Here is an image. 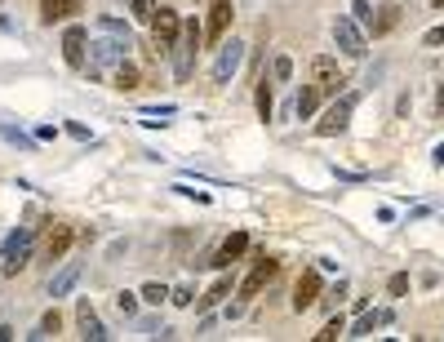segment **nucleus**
I'll return each mask as SVG.
<instances>
[{
	"mask_svg": "<svg viewBox=\"0 0 444 342\" xmlns=\"http://www.w3.org/2000/svg\"><path fill=\"white\" fill-rule=\"evenodd\" d=\"M134 49V36H107V40H93L89 45V58H85V67L89 76H107V72H116L125 54Z\"/></svg>",
	"mask_w": 444,
	"mask_h": 342,
	"instance_id": "obj_1",
	"label": "nucleus"
},
{
	"mask_svg": "<svg viewBox=\"0 0 444 342\" xmlns=\"http://www.w3.org/2000/svg\"><path fill=\"white\" fill-rule=\"evenodd\" d=\"M31 240H36V232H31V227L9 232L5 249H0V271H5V275H18V271L27 267V258H31Z\"/></svg>",
	"mask_w": 444,
	"mask_h": 342,
	"instance_id": "obj_2",
	"label": "nucleus"
},
{
	"mask_svg": "<svg viewBox=\"0 0 444 342\" xmlns=\"http://www.w3.org/2000/svg\"><path fill=\"white\" fill-rule=\"evenodd\" d=\"M334 40H338V49H342L347 58H365V54H369V36H365V27H360L351 13H338Z\"/></svg>",
	"mask_w": 444,
	"mask_h": 342,
	"instance_id": "obj_3",
	"label": "nucleus"
},
{
	"mask_svg": "<svg viewBox=\"0 0 444 342\" xmlns=\"http://www.w3.org/2000/svg\"><path fill=\"white\" fill-rule=\"evenodd\" d=\"M355 103H360V89H347V93H342L338 103H334V107H329L324 116H320L316 134H320V138H334V134H342V129H347V120H351V111H355Z\"/></svg>",
	"mask_w": 444,
	"mask_h": 342,
	"instance_id": "obj_4",
	"label": "nucleus"
},
{
	"mask_svg": "<svg viewBox=\"0 0 444 342\" xmlns=\"http://www.w3.org/2000/svg\"><path fill=\"white\" fill-rule=\"evenodd\" d=\"M195 45H200V27L187 23V27H183V40H173V49H169V54H173V76H178V80H187V76H191Z\"/></svg>",
	"mask_w": 444,
	"mask_h": 342,
	"instance_id": "obj_5",
	"label": "nucleus"
},
{
	"mask_svg": "<svg viewBox=\"0 0 444 342\" xmlns=\"http://www.w3.org/2000/svg\"><path fill=\"white\" fill-rule=\"evenodd\" d=\"M275 275H280V263L262 253L258 263H254V271H249V275H244V280H240V298H258V293L267 289V285L275 280Z\"/></svg>",
	"mask_w": 444,
	"mask_h": 342,
	"instance_id": "obj_6",
	"label": "nucleus"
},
{
	"mask_svg": "<svg viewBox=\"0 0 444 342\" xmlns=\"http://www.w3.org/2000/svg\"><path fill=\"white\" fill-rule=\"evenodd\" d=\"M240 62H244V45L240 40H227L218 49V58H213V85H227V80L240 72Z\"/></svg>",
	"mask_w": 444,
	"mask_h": 342,
	"instance_id": "obj_7",
	"label": "nucleus"
},
{
	"mask_svg": "<svg viewBox=\"0 0 444 342\" xmlns=\"http://www.w3.org/2000/svg\"><path fill=\"white\" fill-rule=\"evenodd\" d=\"M311 85H316L320 93H338V85H347L342 72H338V58H329V54L311 58Z\"/></svg>",
	"mask_w": 444,
	"mask_h": 342,
	"instance_id": "obj_8",
	"label": "nucleus"
},
{
	"mask_svg": "<svg viewBox=\"0 0 444 342\" xmlns=\"http://www.w3.org/2000/svg\"><path fill=\"white\" fill-rule=\"evenodd\" d=\"M152 36H156L160 49H173V40L183 36V18H178L173 9H164V5H160V9L152 13Z\"/></svg>",
	"mask_w": 444,
	"mask_h": 342,
	"instance_id": "obj_9",
	"label": "nucleus"
},
{
	"mask_svg": "<svg viewBox=\"0 0 444 342\" xmlns=\"http://www.w3.org/2000/svg\"><path fill=\"white\" fill-rule=\"evenodd\" d=\"M320 271H302L298 285H293V312H311V307L320 302Z\"/></svg>",
	"mask_w": 444,
	"mask_h": 342,
	"instance_id": "obj_10",
	"label": "nucleus"
},
{
	"mask_svg": "<svg viewBox=\"0 0 444 342\" xmlns=\"http://www.w3.org/2000/svg\"><path fill=\"white\" fill-rule=\"evenodd\" d=\"M85 45H89V31L80 27V23H72L67 27V36H62V58H67V67H85Z\"/></svg>",
	"mask_w": 444,
	"mask_h": 342,
	"instance_id": "obj_11",
	"label": "nucleus"
},
{
	"mask_svg": "<svg viewBox=\"0 0 444 342\" xmlns=\"http://www.w3.org/2000/svg\"><path fill=\"white\" fill-rule=\"evenodd\" d=\"M244 249H249V236H244V232H232V236L218 244V253H213V263H209V267H232Z\"/></svg>",
	"mask_w": 444,
	"mask_h": 342,
	"instance_id": "obj_12",
	"label": "nucleus"
},
{
	"mask_svg": "<svg viewBox=\"0 0 444 342\" xmlns=\"http://www.w3.org/2000/svg\"><path fill=\"white\" fill-rule=\"evenodd\" d=\"M227 27H232V0H213V5H209V27H205V36H209V40H222Z\"/></svg>",
	"mask_w": 444,
	"mask_h": 342,
	"instance_id": "obj_13",
	"label": "nucleus"
},
{
	"mask_svg": "<svg viewBox=\"0 0 444 342\" xmlns=\"http://www.w3.org/2000/svg\"><path fill=\"white\" fill-rule=\"evenodd\" d=\"M76 324H80V338H89V342H103L107 329H103V320H98V312L89 302H76Z\"/></svg>",
	"mask_w": 444,
	"mask_h": 342,
	"instance_id": "obj_14",
	"label": "nucleus"
},
{
	"mask_svg": "<svg viewBox=\"0 0 444 342\" xmlns=\"http://www.w3.org/2000/svg\"><path fill=\"white\" fill-rule=\"evenodd\" d=\"M72 13H80V0H40V23H67Z\"/></svg>",
	"mask_w": 444,
	"mask_h": 342,
	"instance_id": "obj_15",
	"label": "nucleus"
},
{
	"mask_svg": "<svg viewBox=\"0 0 444 342\" xmlns=\"http://www.w3.org/2000/svg\"><path fill=\"white\" fill-rule=\"evenodd\" d=\"M76 280H80V263H67L54 280H49V298H67V293L76 289Z\"/></svg>",
	"mask_w": 444,
	"mask_h": 342,
	"instance_id": "obj_16",
	"label": "nucleus"
},
{
	"mask_svg": "<svg viewBox=\"0 0 444 342\" xmlns=\"http://www.w3.org/2000/svg\"><path fill=\"white\" fill-rule=\"evenodd\" d=\"M72 249V227L67 222H54V232H49V240H45V253L49 258H62Z\"/></svg>",
	"mask_w": 444,
	"mask_h": 342,
	"instance_id": "obj_17",
	"label": "nucleus"
},
{
	"mask_svg": "<svg viewBox=\"0 0 444 342\" xmlns=\"http://www.w3.org/2000/svg\"><path fill=\"white\" fill-rule=\"evenodd\" d=\"M316 107H320V89H316V85H302V89H298V103H293V111H298V116L307 120Z\"/></svg>",
	"mask_w": 444,
	"mask_h": 342,
	"instance_id": "obj_18",
	"label": "nucleus"
},
{
	"mask_svg": "<svg viewBox=\"0 0 444 342\" xmlns=\"http://www.w3.org/2000/svg\"><path fill=\"white\" fill-rule=\"evenodd\" d=\"M396 23H400V9L396 5H382V9H377V18H373V36H387Z\"/></svg>",
	"mask_w": 444,
	"mask_h": 342,
	"instance_id": "obj_19",
	"label": "nucleus"
},
{
	"mask_svg": "<svg viewBox=\"0 0 444 342\" xmlns=\"http://www.w3.org/2000/svg\"><path fill=\"white\" fill-rule=\"evenodd\" d=\"M111 85L116 89H138V67L134 62H120V67L111 72Z\"/></svg>",
	"mask_w": 444,
	"mask_h": 342,
	"instance_id": "obj_20",
	"label": "nucleus"
},
{
	"mask_svg": "<svg viewBox=\"0 0 444 342\" xmlns=\"http://www.w3.org/2000/svg\"><path fill=\"white\" fill-rule=\"evenodd\" d=\"M227 293H232V280H218V285H213V289L205 293V298H200V312H213V307H218V302L227 298Z\"/></svg>",
	"mask_w": 444,
	"mask_h": 342,
	"instance_id": "obj_21",
	"label": "nucleus"
},
{
	"mask_svg": "<svg viewBox=\"0 0 444 342\" xmlns=\"http://www.w3.org/2000/svg\"><path fill=\"white\" fill-rule=\"evenodd\" d=\"M271 107H275V98H271L267 76H262V80H258V116H262V120H271Z\"/></svg>",
	"mask_w": 444,
	"mask_h": 342,
	"instance_id": "obj_22",
	"label": "nucleus"
},
{
	"mask_svg": "<svg viewBox=\"0 0 444 342\" xmlns=\"http://www.w3.org/2000/svg\"><path fill=\"white\" fill-rule=\"evenodd\" d=\"M387 320H391V312H377V316H365V320H360V324H355V334H351V338H369V334L377 329V324H387Z\"/></svg>",
	"mask_w": 444,
	"mask_h": 342,
	"instance_id": "obj_23",
	"label": "nucleus"
},
{
	"mask_svg": "<svg viewBox=\"0 0 444 342\" xmlns=\"http://www.w3.org/2000/svg\"><path fill=\"white\" fill-rule=\"evenodd\" d=\"M342 334H347V320H342V316H334V320H329L324 329L316 334V342H334V338H342Z\"/></svg>",
	"mask_w": 444,
	"mask_h": 342,
	"instance_id": "obj_24",
	"label": "nucleus"
},
{
	"mask_svg": "<svg viewBox=\"0 0 444 342\" xmlns=\"http://www.w3.org/2000/svg\"><path fill=\"white\" fill-rule=\"evenodd\" d=\"M116 312H120V316H134V312H138V293L120 289V293H116Z\"/></svg>",
	"mask_w": 444,
	"mask_h": 342,
	"instance_id": "obj_25",
	"label": "nucleus"
},
{
	"mask_svg": "<svg viewBox=\"0 0 444 342\" xmlns=\"http://www.w3.org/2000/svg\"><path fill=\"white\" fill-rule=\"evenodd\" d=\"M58 329H62V316H58V312H45V316H40V334H36V338H49V334H58Z\"/></svg>",
	"mask_w": 444,
	"mask_h": 342,
	"instance_id": "obj_26",
	"label": "nucleus"
},
{
	"mask_svg": "<svg viewBox=\"0 0 444 342\" xmlns=\"http://www.w3.org/2000/svg\"><path fill=\"white\" fill-rule=\"evenodd\" d=\"M98 31H103V36H129V27L120 18H98Z\"/></svg>",
	"mask_w": 444,
	"mask_h": 342,
	"instance_id": "obj_27",
	"label": "nucleus"
},
{
	"mask_svg": "<svg viewBox=\"0 0 444 342\" xmlns=\"http://www.w3.org/2000/svg\"><path fill=\"white\" fill-rule=\"evenodd\" d=\"M129 9H134L138 18H147V23H152V13L160 9V0H129Z\"/></svg>",
	"mask_w": 444,
	"mask_h": 342,
	"instance_id": "obj_28",
	"label": "nucleus"
},
{
	"mask_svg": "<svg viewBox=\"0 0 444 342\" xmlns=\"http://www.w3.org/2000/svg\"><path fill=\"white\" fill-rule=\"evenodd\" d=\"M169 302H173V307H191V302H195L191 285H178V289H169Z\"/></svg>",
	"mask_w": 444,
	"mask_h": 342,
	"instance_id": "obj_29",
	"label": "nucleus"
},
{
	"mask_svg": "<svg viewBox=\"0 0 444 342\" xmlns=\"http://www.w3.org/2000/svg\"><path fill=\"white\" fill-rule=\"evenodd\" d=\"M164 298H169V289H164V285H147L142 289V302H152V307H160Z\"/></svg>",
	"mask_w": 444,
	"mask_h": 342,
	"instance_id": "obj_30",
	"label": "nucleus"
},
{
	"mask_svg": "<svg viewBox=\"0 0 444 342\" xmlns=\"http://www.w3.org/2000/svg\"><path fill=\"white\" fill-rule=\"evenodd\" d=\"M271 76H275V80H289V76H293V58L280 54V58H275V67H271Z\"/></svg>",
	"mask_w": 444,
	"mask_h": 342,
	"instance_id": "obj_31",
	"label": "nucleus"
},
{
	"mask_svg": "<svg viewBox=\"0 0 444 342\" xmlns=\"http://www.w3.org/2000/svg\"><path fill=\"white\" fill-rule=\"evenodd\" d=\"M351 18H355L360 27H369V31H373V9L365 5V0H355V13H351Z\"/></svg>",
	"mask_w": 444,
	"mask_h": 342,
	"instance_id": "obj_32",
	"label": "nucleus"
},
{
	"mask_svg": "<svg viewBox=\"0 0 444 342\" xmlns=\"http://www.w3.org/2000/svg\"><path fill=\"white\" fill-rule=\"evenodd\" d=\"M404 289H409V275H391V280H387V293H391V298H400Z\"/></svg>",
	"mask_w": 444,
	"mask_h": 342,
	"instance_id": "obj_33",
	"label": "nucleus"
},
{
	"mask_svg": "<svg viewBox=\"0 0 444 342\" xmlns=\"http://www.w3.org/2000/svg\"><path fill=\"white\" fill-rule=\"evenodd\" d=\"M0 134H5L9 142H18V147H31V138H23V134H18V129H0Z\"/></svg>",
	"mask_w": 444,
	"mask_h": 342,
	"instance_id": "obj_34",
	"label": "nucleus"
},
{
	"mask_svg": "<svg viewBox=\"0 0 444 342\" xmlns=\"http://www.w3.org/2000/svg\"><path fill=\"white\" fill-rule=\"evenodd\" d=\"M426 45H444V27H431V31H426Z\"/></svg>",
	"mask_w": 444,
	"mask_h": 342,
	"instance_id": "obj_35",
	"label": "nucleus"
},
{
	"mask_svg": "<svg viewBox=\"0 0 444 342\" xmlns=\"http://www.w3.org/2000/svg\"><path fill=\"white\" fill-rule=\"evenodd\" d=\"M436 169H444V142L436 147Z\"/></svg>",
	"mask_w": 444,
	"mask_h": 342,
	"instance_id": "obj_36",
	"label": "nucleus"
},
{
	"mask_svg": "<svg viewBox=\"0 0 444 342\" xmlns=\"http://www.w3.org/2000/svg\"><path fill=\"white\" fill-rule=\"evenodd\" d=\"M436 107H440V120H444V85H440V93H436Z\"/></svg>",
	"mask_w": 444,
	"mask_h": 342,
	"instance_id": "obj_37",
	"label": "nucleus"
},
{
	"mask_svg": "<svg viewBox=\"0 0 444 342\" xmlns=\"http://www.w3.org/2000/svg\"><path fill=\"white\" fill-rule=\"evenodd\" d=\"M431 5H444V0H431Z\"/></svg>",
	"mask_w": 444,
	"mask_h": 342,
	"instance_id": "obj_38",
	"label": "nucleus"
}]
</instances>
